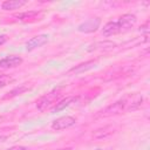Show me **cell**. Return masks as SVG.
Returning a JSON list of instances; mask_svg holds the SVG:
<instances>
[{
	"label": "cell",
	"instance_id": "cell-4",
	"mask_svg": "<svg viewBox=\"0 0 150 150\" xmlns=\"http://www.w3.org/2000/svg\"><path fill=\"white\" fill-rule=\"evenodd\" d=\"M136 21H137V18H136L135 14L127 13V14L121 15L116 22H117L121 32H125V30L130 29L131 27H134V25L136 23Z\"/></svg>",
	"mask_w": 150,
	"mask_h": 150
},
{
	"label": "cell",
	"instance_id": "cell-11",
	"mask_svg": "<svg viewBox=\"0 0 150 150\" xmlns=\"http://www.w3.org/2000/svg\"><path fill=\"white\" fill-rule=\"evenodd\" d=\"M27 90H29V87L26 84V83H23V84H20L19 87H15V88H13L11 91H8L2 98L4 100H7V98H12V97H14V96H18V95H21V94H23L25 91H27Z\"/></svg>",
	"mask_w": 150,
	"mask_h": 150
},
{
	"label": "cell",
	"instance_id": "cell-7",
	"mask_svg": "<svg viewBox=\"0 0 150 150\" xmlns=\"http://www.w3.org/2000/svg\"><path fill=\"white\" fill-rule=\"evenodd\" d=\"M22 63V59L16 55H9L0 60V68H14Z\"/></svg>",
	"mask_w": 150,
	"mask_h": 150
},
{
	"label": "cell",
	"instance_id": "cell-5",
	"mask_svg": "<svg viewBox=\"0 0 150 150\" xmlns=\"http://www.w3.org/2000/svg\"><path fill=\"white\" fill-rule=\"evenodd\" d=\"M76 123V120L71 116H62V117H59L57 120H55L53 123H52V129L56 130V131H60V130H63V129H68L73 125H75Z\"/></svg>",
	"mask_w": 150,
	"mask_h": 150
},
{
	"label": "cell",
	"instance_id": "cell-2",
	"mask_svg": "<svg viewBox=\"0 0 150 150\" xmlns=\"http://www.w3.org/2000/svg\"><path fill=\"white\" fill-rule=\"evenodd\" d=\"M143 102V97L139 94H128L127 96L121 98L123 111H134L141 107Z\"/></svg>",
	"mask_w": 150,
	"mask_h": 150
},
{
	"label": "cell",
	"instance_id": "cell-14",
	"mask_svg": "<svg viewBox=\"0 0 150 150\" xmlns=\"http://www.w3.org/2000/svg\"><path fill=\"white\" fill-rule=\"evenodd\" d=\"M13 81V77L11 76V75H6V74H4V75H0V89L1 88H4V87H6L8 83H11Z\"/></svg>",
	"mask_w": 150,
	"mask_h": 150
},
{
	"label": "cell",
	"instance_id": "cell-19",
	"mask_svg": "<svg viewBox=\"0 0 150 150\" xmlns=\"http://www.w3.org/2000/svg\"><path fill=\"white\" fill-rule=\"evenodd\" d=\"M59 150H71L70 148H67V149H59Z\"/></svg>",
	"mask_w": 150,
	"mask_h": 150
},
{
	"label": "cell",
	"instance_id": "cell-10",
	"mask_svg": "<svg viewBox=\"0 0 150 150\" xmlns=\"http://www.w3.org/2000/svg\"><path fill=\"white\" fill-rule=\"evenodd\" d=\"M23 5H26L25 0H6L1 4V8L4 11H13L22 7Z\"/></svg>",
	"mask_w": 150,
	"mask_h": 150
},
{
	"label": "cell",
	"instance_id": "cell-13",
	"mask_svg": "<svg viewBox=\"0 0 150 150\" xmlns=\"http://www.w3.org/2000/svg\"><path fill=\"white\" fill-rule=\"evenodd\" d=\"M116 45L111 41H103V42H96L95 45H93V48H89V50H96V49H111L114 48Z\"/></svg>",
	"mask_w": 150,
	"mask_h": 150
},
{
	"label": "cell",
	"instance_id": "cell-20",
	"mask_svg": "<svg viewBox=\"0 0 150 150\" xmlns=\"http://www.w3.org/2000/svg\"><path fill=\"white\" fill-rule=\"evenodd\" d=\"M95 150H104V149H100V148H98V149H95Z\"/></svg>",
	"mask_w": 150,
	"mask_h": 150
},
{
	"label": "cell",
	"instance_id": "cell-9",
	"mask_svg": "<svg viewBox=\"0 0 150 150\" xmlns=\"http://www.w3.org/2000/svg\"><path fill=\"white\" fill-rule=\"evenodd\" d=\"M101 33H102L103 36H111V35L121 33V29H120V27H118L116 21H109L103 26Z\"/></svg>",
	"mask_w": 150,
	"mask_h": 150
},
{
	"label": "cell",
	"instance_id": "cell-17",
	"mask_svg": "<svg viewBox=\"0 0 150 150\" xmlns=\"http://www.w3.org/2000/svg\"><path fill=\"white\" fill-rule=\"evenodd\" d=\"M7 41V35H5V34H1L0 35V46H2L5 42Z\"/></svg>",
	"mask_w": 150,
	"mask_h": 150
},
{
	"label": "cell",
	"instance_id": "cell-18",
	"mask_svg": "<svg viewBox=\"0 0 150 150\" xmlns=\"http://www.w3.org/2000/svg\"><path fill=\"white\" fill-rule=\"evenodd\" d=\"M7 139V136H5V135H0V143L1 142H5Z\"/></svg>",
	"mask_w": 150,
	"mask_h": 150
},
{
	"label": "cell",
	"instance_id": "cell-12",
	"mask_svg": "<svg viewBox=\"0 0 150 150\" xmlns=\"http://www.w3.org/2000/svg\"><path fill=\"white\" fill-rule=\"evenodd\" d=\"M75 101H76V97H73V96L66 97V98H63L62 101H60L59 103H56V105L52 108V111H53V112L61 111V110H63L64 108H67L68 105H70L73 102H75Z\"/></svg>",
	"mask_w": 150,
	"mask_h": 150
},
{
	"label": "cell",
	"instance_id": "cell-15",
	"mask_svg": "<svg viewBox=\"0 0 150 150\" xmlns=\"http://www.w3.org/2000/svg\"><path fill=\"white\" fill-rule=\"evenodd\" d=\"M6 150H29L27 146H23V145H15V146H12L9 149H6Z\"/></svg>",
	"mask_w": 150,
	"mask_h": 150
},
{
	"label": "cell",
	"instance_id": "cell-8",
	"mask_svg": "<svg viewBox=\"0 0 150 150\" xmlns=\"http://www.w3.org/2000/svg\"><path fill=\"white\" fill-rule=\"evenodd\" d=\"M96 63H97L96 60L86 61V62H83V63H80V64H77V66H75V67H73V68H70V69L68 70V74H81V73H84V71H87V70L94 68V67L96 66Z\"/></svg>",
	"mask_w": 150,
	"mask_h": 150
},
{
	"label": "cell",
	"instance_id": "cell-1",
	"mask_svg": "<svg viewBox=\"0 0 150 150\" xmlns=\"http://www.w3.org/2000/svg\"><path fill=\"white\" fill-rule=\"evenodd\" d=\"M60 97H61V89H60V88L53 89L52 91L47 93L46 95L41 96V97L38 100V102H36V108H38L40 111H46V110L49 109L54 103H56Z\"/></svg>",
	"mask_w": 150,
	"mask_h": 150
},
{
	"label": "cell",
	"instance_id": "cell-3",
	"mask_svg": "<svg viewBox=\"0 0 150 150\" xmlns=\"http://www.w3.org/2000/svg\"><path fill=\"white\" fill-rule=\"evenodd\" d=\"M100 25H101L100 18H91V19H88L84 22L80 23L76 29L80 33H94L98 29Z\"/></svg>",
	"mask_w": 150,
	"mask_h": 150
},
{
	"label": "cell",
	"instance_id": "cell-6",
	"mask_svg": "<svg viewBox=\"0 0 150 150\" xmlns=\"http://www.w3.org/2000/svg\"><path fill=\"white\" fill-rule=\"evenodd\" d=\"M48 42V35L46 34H40V35H35L33 38H30L27 42H26V49L28 52L34 50L36 48L42 47L43 45H46Z\"/></svg>",
	"mask_w": 150,
	"mask_h": 150
},
{
	"label": "cell",
	"instance_id": "cell-16",
	"mask_svg": "<svg viewBox=\"0 0 150 150\" xmlns=\"http://www.w3.org/2000/svg\"><path fill=\"white\" fill-rule=\"evenodd\" d=\"M33 15H35V12H29V13H23V14H19V15H16L18 18H29V16H33Z\"/></svg>",
	"mask_w": 150,
	"mask_h": 150
}]
</instances>
